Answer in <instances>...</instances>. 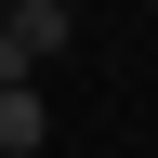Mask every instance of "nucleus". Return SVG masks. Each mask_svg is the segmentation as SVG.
<instances>
[{"instance_id":"f257e3e1","label":"nucleus","mask_w":158,"mask_h":158,"mask_svg":"<svg viewBox=\"0 0 158 158\" xmlns=\"http://www.w3.org/2000/svg\"><path fill=\"white\" fill-rule=\"evenodd\" d=\"M53 53H66V0H13V13H0V79L53 66Z\"/></svg>"},{"instance_id":"f03ea898","label":"nucleus","mask_w":158,"mask_h":158,"mask_svg":"<svg viewBox=\"0 0 158 158\" xmlns=\"http://www.w3.org/2000/svg\"><path fill=\"white\" fill-rule=\"evenodd\" d=\"M40 132H53L40 92H27V79H0V158H40Z\"/></svg>"},{"instance_id":"7ed1b4c3","label":"nucleus","mask_w":158,"mask_h":158,"mask_svg":"<svg viewBox=\"0 0 158 158\" xmlns=\"http://www.w3.org/2000/svg\"><path fill=\"white\" fill-rule=\"evenodd\" d=\"M0 13H13V0H0Z\"/></svg>"}]
</instances>
